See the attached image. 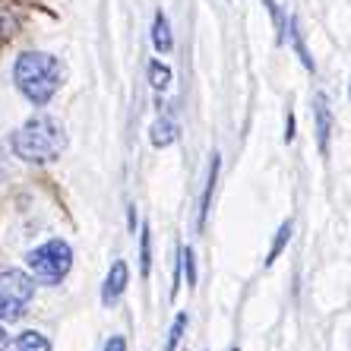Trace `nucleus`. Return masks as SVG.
<instances>
[{
    "label": "nucleus",
    "mask_w": 351,
    "mask_h": 351,
    "mask_svg": "<svg viewBox=\"0 0 351 351\" xmlns=\"http://www.w3.org/2000/svg\"><path fill=\"white\" fill-rule=\"evenodd\" d=\"M123 288H127V263L117 260L114 266H111V272H108V278H105V291H101V301H105V307H111V304L121 301Z\"/></svg>",
    "instance_id": "nucleus-6"
},
{
    "label": "nucleus",
    "mask_w": 351,
    "mask_h": 351,
    "mask_svg": "<svg viewBox=\"0 0 351 351\" xmlns=\"http://www.w3.org/2000/svg\"><path fill=\"white\" fill-rule=\"evenodd\" d=\"M291 241V221H285L282 228H278V234H276V244H272V250H269V256H266V266H272V263L278 260V254L285 250V244Z\"/></svg>",
    "instance_id": "nucleus-15"
},
{
    "label": "nucleus",
    "mask_w": 351,
    "mask_h": 351,
    "mask_svg": "<svg viewBox=\"0 0 351 351\" xmlns=\"http://www.w3.org/2000/svg\"><path fill=\"white\" fill-rule=\"evenodd\" d=\"M215 178H219V156H213V165H209V180H206V193H203V203H199V225L209 215V199H213V190H215Z\"/></svg>",
    "instance_id": "nucleus-11"
},
{
    "label": "nucleus",
    "mask_w": 351,
    "mask_h": 351,
    "mask_svg": "<svg viewBox=\"0 0 351 351\" xmlns=\"http://www.w3.org/2000/svg\"><path fill=\"white\" fill-rule=\"evenodd\" d=\"M149 82H152L158 92L168 89V86H171V70H168L165 64H158V60L156 64H149Z\"/></svg>",
    "instance_id": "nucleus-14"
},
{
    "label": "nucleus",
    "mask_w": 351,
    "mask_h": 351,
    "mask_svg": "<svg viewBox=\"0 0 351 351\" xmlns=\"http://www.w3.org/2000/svg\"><path fill=\"white\" fill-rule=\"evenodd\" d=\"M105 351H127V342H123L121 335H111V342L105 345Z\"/></svg>",
    "instance_id": "nucleus-19"
},
{
    "label": "nucleus",
    "mask_w": 351,
    "mask_h": 351,
    "mask_svg": "<svg viewBox=\"0 0 351 351\" xmlns=\"http://www.w3.org/2000/svg\"><path fill=\"white\" fill-rule=\"evenodd\" d=\"M70 266H73V254H70V247L64 241H48L45 247L29 254V269L41 285H58L70 272Z\"/></svg>",
    "instance_id": "nucleus-3"
},
{
    "label": "nucleus",
    "mask_w": 351,
    "mask_h": 351,
    "mask_svg": "<svg viewBox=\"0 0 351 351\" xmlns=\"http://www.w3.org/2000/svg\"><path fill=\"white\" fill-rule=\"evenodd\" d=\"M16 351H51V342L41 332H23L16 342Z\"/></svg>",
    "instance_id": "nucleus-12"
},
{
    "label": "nucleus",
    "mask_w": 351,
    "mask_h": 351,
    "mask_svg": "<svg viewBox=\"0 0 351 351\" xmlns=\"http://www.w3.org/2000/svg\"><path fill=\"white\" fill-rule=\"evenodd\" d=\"M184 329H187V313H178V319H174V326H171V335H168V345H165V351H174V348H178V342L184 339Z\"/></svg>",
    "instance_id": "nucleus-16"
},
{
    "label": "nucleus",
    "mask_w": 351,
    "mask_h": 351,
    "mask_svg": "<svg viewBox=\"0 0 351 351\" xmlns=\"http://www.w3.org/2000/svg\"><path fill=\"white\" fill-rule=\"evenodd\" d=\"M231 351H237V348H231Z\"/></svg>",
    "instance_id": "nucleus-21"
},
{
    "label": "nucleus",
    "mask_w": 351,
    "mask_h": 351,
    "mask_svg": "<svg viewBox=\"0 0 351 351\" xmlns=\"http://www.w3.org/2000/svg\"><path fill=\"white\" fill-rule=\"evenodd\" d=\"M313 117H317V143H319V152L329 149V133H332V111H329V98L319 92L313 98Z\"/></svg>",
    "instance_id": "nucleus-5"
},
{
    "label": "nucleus",
    "mask_w": 351,
    "mask_h": 351,
    "mask_svg": "<svg viewBox=\"0 0 351 351\" xmlns=\"http://www.w3.org/2000/svg\"><path fill=\"white\" fill-rule=\"evenodd\" d=\"M180 266L187 272V285H196V266H193V250H190V247L180 250Z\"/></svg>",
    "instance_id": "nucleus-18"
},
{
    "label": "nucleus",
    "mask_w": 351,
    "mask_h": 351,
    "mask_svg": "<svg viewBox=\"0 0 351 351\" xmlns=\"http://www.w3.org/2000/svg\"><path fill=\"white\" fill-rule=\"evenodd\" d=\"M174 139H178V123L171 117H158L152 127V146H171Z\"/></svg>",
    "instance_id": "nucleus-8"
},
{
    "label": "nucleus",
    "mask_w": 351,
    "mask_h": 351,
    "mask_svg": "<svg viewBox=\"0 0 351 351\" xmlns=\"http://www.w3.org/2000/svg\"><path fill=\"white\" fill-rule=\"evenodd\" d=\"M60 60L45 51H25L13 66V80L32 105H48L60 86Z\"/></svg>",
    "instance_id": "nucleus-1"
},
{
    "label": "nucleus",
    "mask_w": 351,
    "mask_h": 351,
    "mask_svg": "<svg viewBox=\"0 0 351 351\" xmlns=\"http://www.w3.org/2000/svg\"><path fill=\"white\" fill-rule=\"evenodd\" d=\"M288 38H291V45H294V51H298V58L304 60V66L307 70H313V58L307 54V45H304V38H301V32H298V19H288Z\"/></svg>",
    "instance_id": "nucleus-10"
},
{
    "label": "nucleus",
    "mask_w": 351,
    "mask_h": 351,
    "mask_svg": "<svg viewBox=\"0 0 351 351\" xmlns=\"http://www.w3.org/2000/svg\"><path fill=\"white\" fill-rule=\"evenodd\" d=\"M0 294H3L7 301H13V304H19V307H25V304L32 301L35 285H32V278L25 276V272L10 269V272H0Z\"/></svg>",
    "instance_id": "nucleus-4"
},
{
    "label": "nucleus",
    "mask_w": 351,
    "mask_h": 351,
    "mask_svg": "<svg viewBox=\"0 0 351 351\" xmlns=\"http://www.w3.org/2000/svg\"><path fill=\"white\" fill-rule=\"evenodd\" d=\"M149 266H152V234H149V225H143V234H139V269H143V276H149Z\"/></svg>",
    "instance_id": "nucleus-13"
},
{
    "label": "nucleus",
    "mask_w": 351,
    "mask_h": 351,
    "mask_svg": "<svg viewBox=\"0 0 351 351\" xmlns=\"http://www.w3.org/2000/svg\"><path fill=\"white\" fill-rule=\"evenodd\" d=\"M3 345H7V335H3V329H0V351H3Z\"/></svg>",
    "instance_id": "nucleus-20"
},
{
    "label": "nucleus",
    "mask_w": 351,
    "mask_h": 351,
    "mask_svg": "<svg viewBox=\"0 0 351 351\" xmlns=\"http://www.w3.org/2000/svg\"><path fill=\"white\" fill-rule=\"evenodd\" d=\"M152 45H156L158 51H171V29H168L165 13H156V23H152Z\"/></svg>",
    "instance_id": "nucleus-9"
},
{
    "label": "nucleus",
    "mask_w": 351,
    "mask_h": 351,
    "mask_svg": "<svg viewBox=\"0 0 351 351\" xmlns=\"http://www.w3.org/2000/svg\"><path fill=\"white\" fill-rule=\"evenodd\" d=\"M19 23H23V16H19L16 3L13 0H0V41L13 38L19 32Z\"/></svg>",
    "instance_id": "nucleus-7"
},
{
    "label": "nucleus",
    "mask_w": 351,
    "mask_h": 351,
    "mask_svg": "<svg viewBox=\"0 0 351 351\" xmlns=\"http://www.w3.org/2000/svg\"><path fill=\"white\" fill-rule=\"evenodd\" d=\"M66 146V133L54 117H32L13 133V152L23 162H54Z\"/></svg>",
    "instance_id": "nucleus-2"
},
{
    "label": "nucleus",
    "mask_w": 351,
    "mask_h": 351,
    "mask_svg": "<svg viewBox=\"0 0 351 351\" xmlns=\"http://www.w3.org/2000/svg\"><path fill=\"white\" fill-rule=\"evenodd\" d=\"M23 311H25V307H19V304L7 301V298L0 294V319H10V323H13V319L23 317Z\"/></svg>",
    "instance_id": "nucleus-17"
}]
</instances>
